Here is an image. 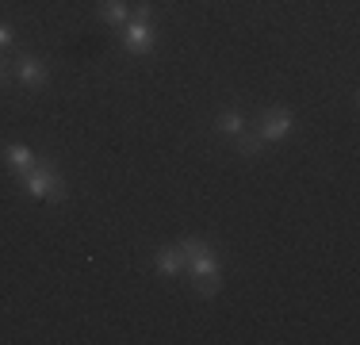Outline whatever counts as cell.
<instances>
[{"label":"cell","mask_w":360,"mask_h":345,"mask_svg":"<svg viewBox=\"0 0 360 345\" xmlns=\"http://www.w3.org/2000/svg\"><path fill=\"white\" fill-rule=\"evenodd\" d=\"M23 188L31 196H46V200H65V184L58 180V172L50 165H31L23 172Z\"/></svg>","instance_id":"cell-1"},{"label":"cell","mask_w":360,"mask_h":345,"mask_svg":"<svg viewBox=\"0 0 360 345\" xmlns=\"http://www.w3.org/2000/svg\"><path fill=\"white\" fill-rule=\"evenodd\" d=\"M153 42H158V34H153L150 20H131L123 27V46L131 54H146V50H153Z\"/></svg>","instance_id":"cell-2"},{"label":"cell","mask_w":360,"mask_h":345,"mask_svg":"<svg viewBox=\"0 0 360 345\" xmlns=\"http://www.w3.org/2000/svg\"><path fill=\"white\" fill-rule=\"evenodd\" d=\"M291 131V111H284V108H276V111H264V119H261V134L264 142H272V138H284Z\"/></svg>","instance_id":"cell-3"},{"label":"cell","mask_w":360,"mask_h":345,"mask_svg":"<svg viewBox=\"0 0 360 345\" xmlns=\"http://www.w3.org/2000/svg\"><path fill=\"white\" fill-rule=\"evenodd\" d=\"M15 73H20V81L27 84L31 92L46 84V69H42V62H39V58H20V62H15Z\"/></svg>","instance_id":"cell-4"},{"label":"cell","mask_w":360,"mask_h":345,"mask_svg":"<svg viewBox=\"0 0 360 345\" xmlns=\"http://www.w3.org/2000/svg\"><path fill=\"white\" fill-rule=\"evenodd\" d=\"M188 276H203V272H219V257L211 253V249H203V253H195L192 261H184Z\"/></svg>","instance_id":"cell-5"},{"label":"cell","mask_w":360,"mask_h":345,"mask_svg":"<svg viewBox=\"0 0 360 345\" xmlns=\"http://www.w3.org/2000/svg\"><path fill=\"white\" fill-rule=\"evenodd\" d=\"M104 20L111 27H127L131 23V8H127V0H104Z\"/></svg>","instance_id":"cell-6"},{"label":"cell","mask_w":360,"mask_h":345,"mask_svg":"<svg viewBox=\"0 0 360 345\" xmlns=\"http://www.w3.org/2000/svg\"><path fill=\"white\" fill-rule=\"evenodd\" d=\"M4 158L12 161V165L20 169V172H27L31 165H35V153H31L27 146H8V150H4Z\"/></svg>","instance_id":"cell-7"},{"label":"cell","mask_w":360,"mask_h":345,"mask_svg":"<svg viewBox=\"0 0 360 345\" xmlns=\"http://www.w3.org/2000/svg\"><path fill=\"white\" fill-rule=\"evenodd\" d=\"M215 127L222 134H242L245 131V119H242V111H222V115L215 119Z\"/></svg>","instance_id":"cell-8"},{"label":"cell","mask_w":360,"mask_h":345,"mask_svg":"<svg viewBox=\"0 0 360 345\" xmlns=\"http://www.w3.org/2000/svg\"><path fill=\"white\" fill-rule=\"evenodd\" d=\"M180 269H184V261H180L176 249H165V253H158V272H161V276H176Z\"/></svg>","instance_id":"cell-9"},{"label":"cell","mask_w":360,"mask_h":345,"mask_svg":"<svg viewBox=\"0 0 360 345\" xmlns=\"http://www.w3.org/2000/svg\"><path fill=\"white\" fill-rule=\"evenodd\" d=\"M238 150L245 153V158H261V150H264V138L261 134H238Z\"/></svg>","instance_id":"cell-10"},{"label":"cell","mask_w":360,"mask_h":345,"mask_svg":"<svg viewBox=\"0 0 360 345\" xmlns=\"http://www.w3.org/2000/svg\"><path fill=\"white\" fill-rule=\"evenodd\" d=\"M203 249H211L203 238H184V242L176 246V253H180V261H192L195 253H203Z\"/></svg>","instance_id":"cell-11"},{"label":"cell","mask_w":360,"mask_h":345,"mask_svg":"<svg viewBox=\"0 0 360 345\" xmlns=\"http://www.w3.org/2000/svg\"><path fill=\"white\" fill-rule=\"evenodd\" d=\"M195 288L203 291V296H215V291L222 288V280H219V272H203V276H195Z\"/></svg>","instance_id":"cell-12"},{"label":"cell","mask_w":360,"mask_h":345,"mask_svg":"<svg viewBox=\"0 0 360 345\" xmlns=\"http://www.w3.org/2000/svg\"><path fill=\"white\" fill-rule=\"evenodd\" d=\"M8 42H12V27H8V23H0V50H4Z\"/></svg>","instance_id":"cell-13"},{"label":"cell","mask_w":360,"mask_h":345,"mask_svg":"<svg viewBox=\"0 0 360 345\" xmlns=\"http://www.w3.org/2000/svg\"><path fill=\"white\" fill-rule=\"evenodd\" d=\"M8 81V73H4V65H0V84H4Z\"/></svg>","instance_id":"cell-14"}]
</instances>
